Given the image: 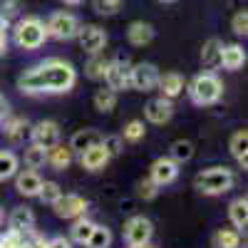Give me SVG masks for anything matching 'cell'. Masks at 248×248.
Here are the masks:
<instances>
[{
	"label": "cell",
	"mask_w": 248,
	"mask_h": 248,
	"mask_svg": "<svg viewBox=\"0 0 248 248\" xmlns=\"http://www.w3.org/2000/svg\"><path fill=\"white\" fill-rule=\"evenodd\" d=\"M156 194H159V186H156L152 179H144V181H139V184H137V196H139V199L152 201Z\"/></svg>",
	"instance_id": "38"
},
{
	"label": "cell",
	"mask_w": 248,
	"mask_h": 248,
	"mask_svg": "<svg viewBox=\"0 0 248 248\" xmlns=\"http://www.w3.org/2000/svg\"><path fill=\"white\" fill-rule=\"evenodd\" d=\"M94 226H97V223H92L90 218L79 216V218L75 221V226H72V231H70V238H72L75 243H82V246H85L87 238H90L92 231H94Z\"/></svg>",
	"instance_id": "27"
},
{
	"label": "cell",
	"mask_w": 248,
	"mask_h": 248,
	"mask_svg": "<svg viewBox=\"0 0 248 248\" xmlns=\"http://www.w3.org/2000/svg\"><path fill=\"white\" fill-rule=\"evenodd\" d=\"M122 3H124V0H92L94 13H99V15H114V13H119Z\"/></svg>",
	"instance_id": "37"
},
{
	"label": "cell",
	"mask_w": 248,
	"mask_h": 248,
	"mask_svg": "<svg viewBox=\"0 0 248 248\" xmlns=\"http://www.w3.org/2000/svg\"><path fill=\"white\" fill-rule=\"evenodd\" d=\"M144 134H147V127H144V122H141V119H132V122L124 124L122 139H124V141L137 144V141H141V139H144Z\"/></svg>",
	"instance_id": "34"
},
{
	"label": "cell",
	"mask_w": 248,
	"mask_h": 248,
	"mask_svg": "<svg viewBox=\"0 0 248 248\" xmlns=\"http://www.w3.org/2000/svg\"><path fill=\"white\" fill-rule=\"evenodd\" d=\"M246 65V52H243V47L241 45H221V67L223 70H231V72H236V70H241Z\"/></svg>",
	"instance_id": "19"
},
{
	"label": "cell",
	"mask_w": 248,
	"mask_h": 248,
	"mask_svg": "<svg viewBox=\"0 0 248 248\" xmlns=\"http://www.w3.org/2000/svg\"><path fill=\"white\" fill-rule=\"evenodd\" d=\"M17 169H20V161H17V156L13 154V152H0V181H8V179H13L15 174H17Z\"/></svg>",
	"instance_id": "30"
},
{
	"label": "cell",
	"mask_w": 248,
	"mask_h": 248,
	"mask_svg": "<svg viewBox=\"0 0 248 248\" xmlns=\"http://www.w3.org/2000/svg\"><path fill=\"white\" fill-rule=\"evenodd\" d=\"M10 117V105H8V99L0 94V127L5 124V119Z\"/></svg>",
	"instance_id": "43"
},
{
	"label": "cell",
	"mask_w": 248,
	"mask_h": 248,
	"mask_svg": "<svg viewBox=\"0 0 248 248\" xmlns=\"http://www.w3.org/2000/svg\"><path fill=\"white\" fill-rule=\"evenodd\" d=\"M75 37L79 40V47L85 50V52H90V55L102 52V50H105V45H107V32L102 30L99 25H79V30H77Z\"/></svg>",
	"instance_id": "8"
},
{
	"label": "cell",
	"mask_w": 248,
	"mask_h": 248,
	"mask_svg": "<svg viewBox=\"0 0 248 248\" xmlns=\"http://www.w3.org/2000/svg\"><path fill=\"white\" fill-rule=\"evenodd\" d=\"M194 186L203 196H221L233 189V174L226 167H211V169H203L196 174Z\"/></svg>",
	"instance_id": "2"
},
{
	"label": "cell",
	"mask_w": 248,
	"mask_h": 248,
	"mask_svg": "<svg viewBox=\"0 0 248 248\" xmlns=\"http://www.w3.org/2000/svg\"><path fill=\"white\" fill-rule=\"evenodd\" d=\"M156 82H159L156 65H152V62H139V65H132L129 87H134L139 92H152V90H156Z\"/></svg>",
	"instance_id": "7"
},
{
	"label": "cell",
	"mask_w": 248,
	"mask_h": 248,
	"mask_svg": "<svg viewBox=\"0 0 248 248\" xmlns=\"http://www.w3.org/2000/svg\"><path fill=\"white\" fill-rule=\"evenodd\" d=\"M127 40L134 45V47H144L154 40V28L144 20H134V23L127 28Z\"/></svg>",
	"instance_id": "17"
},
{
	"label": "cell",
	"mask_w": 248,
	"mask_h": 248,
	"mask_svg": "<svg viewBox=\"0 0 248 248\" xmlns=\"http://www.w3.org/2000/svg\"><path fill=\"white\" fill-rule=\"evenodd\" d=\"M5 28H8V17L0 13V30H5Z\"/></svg>",
	"instance_id": "45"
},
{
	"label": "cell",
	"mask_w": 248,
	"mask_h": 248,
	"mask_svg": "<svg viewBox=\"0 0 248 248\" xmlns=\"http://www.w3.org/2000/svg\"><path fill=\"white\" fill-rule=\"evenodd\" d=\"M3 221H5V211H3V206H0V226H3Z\"/></svg>",
	"instance_id": "47"
},
{
	"label": "cell",
	"mask_w": 248,
	"mask_h": 248,
	"mask_svg": "<svg viewBox=\"0 0 248 248\" xmlns=\"http://www.w3.org/2000/svg\"><path fill=\"white\" fill-rule=\"evenodd\" d=\"M45 30H47V37L65 43V40H72V37L77 35L79 23H77V17H75L72 13L60 10V13H52V15H50V20L45 23Z\"/></svg>",
	"instance_id": "5"
},
{
	"label": "cell",
	"mask_w": 248,
	"mask_h": 248,
	"mask_svg": "<svg viewBox=\"0 0 248 248\" xmlns=\"http://www.w3.org/2000/svg\"><path fill=\"white\" fill-rule=\"evenodd\" d=\"M77 85V70L70 65L67 60H45L40 65L25 70L17 79V87L20 92L25 94H62V92H70Z\"/></svg>",
	"instance_id": "1"
},
{
	"label": "cell",
	"mask_w": 248,
	"mask_h": 248,
	"mask_svg": "<svg viewBox=\"0 0 248 248\" xmlns=\"http://www.w3.org/2000/svg\"><path fill=\"white\" fill-rule=\"evenodd\" d=\"M17 8H20V0H3V10H0V13L10 20V17L17 13Z\"/></svg>",
	"instance_id": "41"
},
{
	"label": "cell",
	"mask_w": 248,
	"mask_h": 248,
	"mask_svg": "<svg viewBox=\"0 0 248 248\" xmlns=\"http://www.w3.org/2000/svg\"><path fill=\"white\" fill-rule=\"evenodd\" d=\"M109 152L102 147V141L99 144H92L90 149H85L79 154V164H82V169H87V171H102L109 164Z\"/></svg>",
	"instance_id": "14"
},
{
	"label": "cell",
	"mask_w": 248,
	"mask_h": 248,
	"mask_svg": "<svg viewBox=\"0 0 248 248\" xmlns=\"http://www.w3.org/2000/svg\"><path fill=\"white\" fill-rule=\"evenodd\" d=\"M129 72H132V65L127 60H109V65H107V72H105V82H107V87L119 92V90H127L129 87Z\"/></svg>",
	"instance_id": "10"
},
{
	"label": "cell",
	"mask_w": 248,
	"mask_h": 248,
	"mask_svg": "<svg viewBox=\"0 0 248 248\" xmlns=\"http://www.w3.org/2000/svg\"><path fill=\"white\" fill-rule=\"evenodd\" d=\"M221 40L218 37H211V40H206L203 47H201V62H203V67L206 70H216L221 67Z\"/></svg>",
	"instance_id": "22"
},
{
	"label": "cell",
	"mask_w": 248,
	"mask_h": 248,
	"mask_svg": "<svg viewBox=\"0 0 248 248\" xmlns=\"http://www.w3.org/2000/svg\"><path fill=\"white\" fill-rule=\"evenodd\" d=\"M156 87L161 92V97H167V99H174L184 92V77L179 72H167V75H159V82H156Z\"/></svg>",
	"instance_id": "21"
},
{
	"label": "cell",
	"mask_w": 248,
	"mask_h": 248,
	"mask_svg": "<svg viewBox=\"0 0 248 248\" xmlns=\"http://www.w3.org/2000/svg\"><path fill=\"white\" fill-rule=\"evenodd\" d=\"M231 30H233L236 35H246V32H248V15H246V10H238V13L233 15Z\"/></svg>",
	"instance_id": "39"
},
{
	"label": "cell",
	"mask_w": 248,
	"mask_h": 248,
	"mask_svg": "<svg viewBox=\"0 0 248 248\" xmlns=\"http://www.w3.org/2000/svg\"><path fill=\"white\" fill-rule=\"evenodd\" d=\"M176 176H179V164L171 156H159L149 169V179L156 186H167V184L176 181Z\"/></svg>",
	"instance_id": "12"
},
{
	"label": "cell",
	"mask_w": 248,
	"mask_h": 248,
	"mask_svg": "<svg viewBox=\"0 0 248 248\" xmlns=\"http://www.w3.org/2000/svg\"><path fill=\"white\" fill-rule=\"evenodd\" d=\"M94 109L97 112H102V114H107V112H112L114 107H117V92L114 90H97L94 92Z\"/></svg>",
	"instance_id": "29"
},
{
	"label": "cell",
	"mask_w": 248,
	"mask_h": 248,
	"mask_svg": "<svg viewBox=\"0 0 248 248\" xmlns=\"http://www.w3.org/2000/svg\"><path fill=\"white\" fill-rule=\"evenodd\" d=\"M52 209L60 218H79L87 211V199L79 196V194H62L52 203Z\"/></svg>",
	"instance_id": "9"
},
{
	"label": "cell",
	"mask_w": 248,
	"mask_h": 248,
	"mask_svg": "<svg viewBox=\"0 0 248 248\" xmlns=\"http://www.w3.org/2000/svg\"><path fill=\"white\" fill-rule=\"evenodd\" d=\"M159 3H174V0H159Z\"/></svg>",
	"instance_id": "49"
},
{
	"label": "cell",
	"mask_w": 248,
	"mask_h": 248,
	"mask_svg": "<svg viewBox=\"0 0 248 248\" xmlns=\"http://www.w3.org/2000/svg\"><path fill=\"white\" fill-rule=\"evenodd\" d=\"M13 37H15V45L23 47V50H37L45 45L47 40V30H45V23L40 17H23L17 20V25L13 30Z\"/></svg>",
	"instance_id": "4"
},
{
	"label": "cell",
	"mask_w": 248,
	"mask_h": 248,
	"mask_svg": "<svg viewBox=\"0 0 248 248\" xmlns=\"http://www.w3.org/2000/svg\"><path fill=\"white\" fill-rule=\"evenodd\" d=\"M223 94V85L221 79L214 75V72H201L191 79L189 85V97L194 105L199 107H209V105H216Z\"/></svg>",
	"instance_id": "3"
},
{
	"label": "cell",
	"mask_w": 248,
	"mask_h": 248,
	"mask_svg": "<svg viewBox=\"0 0 248 248\" xmlns=\"http://www.w3.org/2000/svg\"><path fill=\"white\" fill-rule=\"evenodd\" d=\"M171 159L176 161V164H184V161H191L194 159V144L191 141H186V139H176L174 144H171Z\"/></svg>",
	"instance_id": "31"
},
{
	"label": "cell",
	"mask_w": 248,
	"mask_h": 248,
	"mask_svg": "<svg viewBox=\"0 0 248 248\" xmlns=\"http://www.w3.org/2000/svg\"><path fill=\"white\" fill-rule=\"evenodd\" d=\"M107 65H109V60H105V55H102V52H94V55L87 60L85 72H87V77H90V79H105Z\"/></svg>",
	"instance_id": "28"
},
{
	"label": "cell",
	"mask_w": 248,
	"mask_h": 248,
	"mask_svg": "<svg viewBox=\"0 0 248 248\" xmlns=\"http://www.w3.org/2000/svg\"><path fill=\"white\" fill-rule=\"evenodd\" d=\"M8 226H10V231H20V233L32 231L35 229L32 209H28V206H17V209H13V214L8 216Z\"/></svg>",
	"instance_id": "16"
},
{
	"label": "cell",
	"mask_w": 248,
	"mask_h": 248,
	"mask_svg": "<svg viewBox=\"0 0 248 248\" xmlns=\"http://www.w3.org/2000/svg\"><path fill=\"white\" fill-rule=\"evenodd\" d=\"M102 147L109 152V156H117L122 152V137H102Z\"/></svg>",
	"instance_id": "40"
},
{
	"label": "cell",
	"mask_w": 248,
	"mask_h": 248,
	"mask_svg": "<svg viewBox=\"0 0 248 248\" xmlns=\"http://www.w3.org/2000/svg\"><path fill=\"white\" fill-rule=\"evenodd\" d=\"M30 139H32V144H37V147H43V149L55 147V144L60 141V127H57V122H52V119L37 122L35 127H30Z\"/></svg>",
	"instance_id": "11"
},
{
	"label": "cell",
	"mask_w": 248,
	"mask_h": 248,
	"mask_svg": "<svg viewBox=\"0 0 248 248\" xmlns=\"http://www.w3.org/2000/svg\"><path fill=\"white\" fill-rule=\"evenodd\" d=\"M229 218L236 231H243L248 226V199L246 196H238L229 203Z\"/></svg>",
	"instance_id": "23"
},
{
	"label": "cell",
	"mask_w": 248,
	"mask_h": 248,
	"mask_svg": "<svg viewBox=\"0 0 248 248\" xmlns=\"http://www.w3.org/2000/svg\"><path fill=\"white\" fill-rule=\"evenodd\" d=\"M85 246L87 248H109L112 246V231L107 226H94V231H92V236L87 238Z\"/></svg>",
	"instance_id": "32"
},
{
	"label": "cell",
	"mask_w": 248,
	"mask_h": 248,
	"mask_svg": "<svg viewBox=\"0 0 248 248\" xmlns=\"http://www.w3.org/2000/svg\"><path fill=\"white\" fill-rule=\"evenodd\" d=\"M60 196H62V189H60L57 181H43V186H40V191H37V199L43 201V203H50V206H52Z\"/></svg>",
	"instance_id": "36"
},
{
	"label": "cell",
	"mask_w": 248,
	"mask_h": 248,
	"mask_svg": "<svg viewBox=\"0 0 248 248\" xmlns=\"http://www.w3.org/2000/svg\"><path fill=\"white\" fill-rule=\"evenodd\" d=\"M144 117H147L152 124H167V122L174 117L171 99H167V97H154V99H149L147 107H144Z\"/></svg>",
	"instance_id": "13"
},
{
	"label": "cell",
	"mask_w": 248,
	"mask_h": 248,
	"mask_svg": "<svg viewBox=\"0 0 248 248\" xmlns=\"http://www.w3.org/2000/svg\"><path fill=\"white\" fill-rule=\"evenodd\" d=\"M40 186H43V176H40L35 169L17 171V174H15V189H17V194H20V196H25V199L37 196Z\"/></svg>",
	"instance_id": "15"
},
{
	"label": "cell",
	"mask_w": 248,
	"mask_h": 248,
	"mask_svg": "<svg viewBox=\"0 0 248 248\" xmlns=\"http://www.w3.org/2000/svg\"><path fill=\"white\" fill-rule=\"evenodd\" d=\"M229 149H231V156L241 164V167L248 169V132L246 129H238V132L231 134Z\"/></svg>",
	"instance_id": "20"
},
{
	"label": "cell",
	"mask_w": 248,
	"mask_h": 248,
	"mask_svg": "<svg viewBox=\"0 0 248 248\" xmlns=\"http://www.w3.org/2000/svg\"><path fill=\"white\" fill-rule=\"evenodd\" d=\"M137 248H156V246H152V243H141V246H137Z\"/></svg>",
	"instance_id": "48"
},
{
	"label": "cell",
	"mask_w": 248,
	"mask_h": 248,
	"mask_svg": "<svg viewBox=\"0 0 248 248\" xmlns=\"http://www.w3.org/2000/svg\"><path fill=\"white\" fill-rule=\"evenodd\" d=\"M5 132V137L13 141V144H17V141H23L28 134H30V124H28V119H23V117H8L5 119V124L0 127Z\"/></svg>",
	"instance_id": "24"
},
{
	"label": "cell",
	"mask_w": 248,
	"mask_h": 248,
	"mask_svg": "<svg viewBox=\"0 0 248 248\" xmlns=\"http://www.w3.org/2000/svg\"><path fill=\"white\" fill-rule=\"evenodd\" d=\"M99 141H102V134L99 132H94V129H79L70 139V149L77 152V154H82L85 149H90L92 144H99Z\"/></svg>",
	"instance_id": "25"
},
{
	"label": "cell",
	"mask_w": 248,
	"mask_h": 248,
	"mask_svg": "<svg viewBox=\"0 0 248 248\" xmlns=\"http://www.w3.org/2000/svg\"><path fill=\"white\" fill-rule=\"evenodd\" d=\"M72 159H75V152L70 149V144H55V147H50L47 149V164L50 167H55L57 171H65L70 164H72Z\"/></svg>",
	"instance_id": "18"
},
{
	"label": "cell",
	"mask_w": 248,
	"mask_h": 248,
	"mask_svg": "<svg viewBox=\"0 0 248 248\" xmlns=\"http://www.w3.org/2000/svg\"><path fill=\"white\" fill-rule=\"evenodd\" d=\"M241 246V231L236 229H218L214 233V248H238Z\"/></svg>",
	"instance_id": "26"
},
{
	"label": "cell",
	"mask_w": 248,
	"mask_h": 248,
	"mask_svg": "<svg viewBox=\"0 0 248 248\" xmlns=\"http://www.w3.org/2000/svg\"><path fill=\"white\" fill-rule=\"evenodd\" d=\"M5 50H8V35H5V30H0V55Z\"/></svg>",
	"instance_id": "44"
},
{
	"label": "cell",
	"mask_w": 248,
	"mask_h": 248,
	"mask_svg": "<svg viewBox=\"0 0 248 248\" xmlns=\"http://www.w3.org/2000/svg\"><path fill=\"white\" fill-rule=\"evenodd\" d=\"M47 248H72V243H70V238H65V236H55V238L47 241Z\"/></svg>",
	"instance_id": "42"
},
{
	"label": "cell",
	"mask_w": 248,
	"mask_h": 248,
	"mask_svg": "<svg viewBox=\"0 0 248 248\" xmlns=\"http://www.w3.org/2000/svg\"><path fill=\"white\" fill-rule=\"evenodd\" d=\"M0 248H30L28 233H20V231H5L0 233Z\"/></svg>",
	"instance_id": "33"
},
{
	"label": "cell",
	"mask_w": 248,
	"mask_h": 248,
	"mask_svg": "<svg viewBox=\"0 0 248 248\" xmlns=\"http://www.w3.org/2000/svg\"><path fill=\"white\" fill-rule=\"evenodd\" d=\"M65 5H79V3H85V0H62Z\"/></svg>",
	"instance_id": "46"
},
{
	"label": "cell",
	"mask_w": 248,
	"mask_h": 248,
	"mask_svg": "<svg viewBox=\"0 0 248 248\" xmlns=\"http://www.w3.org/2000/svg\"><path fill=\"white\" fill-rule=\"evenodd\" d=\"M152 233H154V226H152L149 218H144V216H132L127 223H124V241H127L129 248L149 243Z\"/></svg>",
	"instance_id": "6"
},
{
	"label": "cell",
	"mask_w": 248,
	"mask_h": 248,
	"mask_svg": "<svg viewBox=\"0 0 248 248\" xmlns=\"http://www.w3.org/2000/svg\"><path fill=\"white\" fill-rule=\"evenodd\" d=\"M25 164L30 169H40L47 164V149L37 147V144H30V147L25 149Z\"/></svg>",
	"instance_id": "35"
}]
</instances>
